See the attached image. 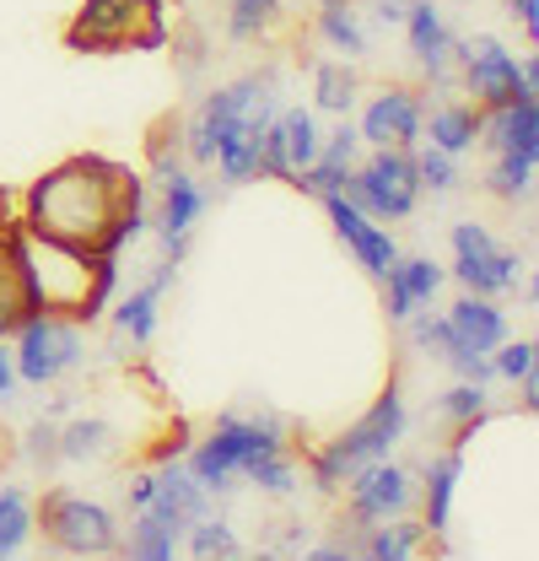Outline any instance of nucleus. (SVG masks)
<instances>
[{"label":"nucleus","mask_w":539,"mask_h":561,"mask_svg":"<svg viewBox=\"0 0 539 561\" xmlns=\"http://www.w3.org/2000/svg\"><path fill=\"white\" fill-rule=\"evenodd\" d=\"M5 249H11V265H16V286H22V302L27 308H44V313H70L81 319L87 330L103 324L114 291H119V254H92V249H76L60 238H44L33 227H11L5 232Z\"/></svg>","instance_id":"f03ea898"},{"label":"nucleus","mask_w":539,"mask_h":561,"mask_svg":"<svg viewBox=\"0 0 539 561\" xmlns=\"http://www.w3.org/2000/svg\"><path fill=\"white\" fill-rule=\"evenodd\" d=\"M319 146H324V125H319L313 103H280L260 140V179L291 184L319 157Z\"/></svg>","instance_id":"2eb2a0df"},{"label":"nucleus","mask_w":539,"mask_h":561,"mask_svg":"<svg viewBox=\"0 0 539 561\" xmlns=\"http://www.w3.org/2000/svg\"><path fill=\"white\" fill-rule=\"evenodd\" d=\"M16 394H22V383H16V367H11V346L0 341V411H5Z\"/></svg>","instance_id":"c03bdc74"},{"label":"nucleus","mask_w":539,"mask_h":561,"mask_svg":"<svg viewBox=\"0 0 539 561\" xmlns=\"http://www.w3.org/2000/svg\"><path fill=\"white\" fill-rule=\"evenodd\" d=\"M151 470H157V491H151L146 513H151V518H162V524L184 540V529H190V524H200L205 513L216 507V496L190 476V465H184V459H157Z\"/></svg>","instance_id":"a211bd4d"},{"label":"nucleus","mask_w":539,"mask_h":561,"mask_svg":"<svg viewBox=\"0 0 539 561\" xmlns=\"http://www.w3.org/2000/svg\"><path fill=\"white\" fill-rule=\"evenodd\" d=\"M491 373H496V383H524L529 373H539V346L524 335V341H502V346L491 351Z\"/></svg>","instance_id":"58836bf2"},{"label":"nucleus","mask_w":539,"mask_h":561,"mask_svg":"<svg viewBox=\"0 0 539 561\" xmlns=\"http://www.w3.org/2000/svg\"><path fill=\"white\" fill-rule=\"evenodd\" d=\"M280 524H286V529H280V535L270 540L265 551H286V557H302V551H308V524H302V518H280Z\"/></svg>","instance_id":"a19ab883"},{"label":"nucleus","mask_w":539,"mask_h":561,"mask_svg":"<svg viewBox=\"0 0 539 561\" xmlns=\"http://www.w3.org/2000/svg\"><path fill=\"white\" fill-rule=\"evenodd\" d=\"M146 179L114 157H66L22 195V227L92 254H119V216Z\"/></svg>","instance_id":"f257e3e1"},{"label":"nucleus","mask_w":539,"mask_h":561,"mask_svg":"<svg viewBox=\"0 0 539 561\" xmlns=\"http://www.w3.org/2000/svg\"><path fill=\"white\" fill-rule=\"evenodd\" d=\"M151 491H157V470L146 465V470H130V481H125V507L140 513L146 502H151Z\"/></svg>","instance_id":"79ce46f5"},{"label":"nucleus","mask_w":539,"mask_h":561,"mask_svg":"<svg viewBox=\"0 0 539 561\" xmlns=\"http://www.w3.org/2000/svg\"><path fill=\"white\" fill-rule=\"evenodd\" d=\"M119 454V426L98 411H81V416L60 421V465H103Z\"/></svg>","instance_id":"bb28decb"},{"label":"nucleus","mask_w":539,"mask_h":561,"mask_svg":"<svg viewBox=\"0 0 539 561\" xmlns=\"http://www.w3.org/2000/svg\"><path fill=\"white\" fill-rule=\"evenodd\" d=\"M535 179H539V151H491V168L480 179V190L502 206H518L535 195Z\"/></svg>","instance_id":"7c9ffc66"},{"label":"nucleus","mask_w":539,"mask_h":561,"mask_svg":"<svg viewBox=\"0 0 539 561\" xmlns=\"http://www.w3.org/2000/svg\"><path fill=\"white\" fill-rule=\"evenodd\" d=\"M345 201L356 210H367L372 221L394 227L410 221L421 210V179H415V157L400 146H367L362 162L351 168V184H345Z\"/></svg>","instance_id":"9d476101"},{"label":"nucleus","mask_w":539,"mask_h":561,"mask_svg":"<svg viewBox=\"0 0 539 561\" xmlns=\"http://www.w3.org/2000/svg\"><path fill=\"white\" fill-rule=\"evenodd\" d=\"M410 437V405H404L400 378H389V389L351 421L345 432H335L324 448H308V486L319 496H340L345 476L372 465V459H389Z\"/></svg>","instance_id":"39448f33"},{"label":"nucleus","mask_w":539,"mask_h":561,"mask_svg":"<svg viewBox=\"0 0 539 561\" xmlns=\"http://www.w3.org/2000/svg\"><path fill=\"white\" fill-rule=\"evenodd\" d=\"M173 280H179V265L162 254L157 271L140 280V286L119 291V302H108V308H114V330H119L130 346H151V341H157V330H162V297H168Z\"/></svg>","instance_id":"aec40b11"},{"label":"nucleus","mask_w":539,"mask_h":561,"mask_svg":"<svg viewBox=\"0 0 539 561\" xmlns=\"http://www.w3.org/2000/svg\"><path fill=\"white\" fill-rule=\"evenodd\" d=\"M22 313H27V302H22V286H16L11 249H5V238H0V341H11V330H16Z\"/></svg>","instance_id":"ea45409f"},{"label":"nucleus","mask_w":539,"mask_h":561,"mask_svg":"<svg viewBox=\"0 0 539 561\" xmlns=\"http://www.w3.org/2000/svg\"><path fill=\"white\" fill-rule=\"evenodd\" d=\"M313 33H319V44H324L335 60H351V66H356V60L372 55V27H367V16H362L356 0H319Z\"/></svg>","instance_id":"b1692460"},{"label":"nucleus","mask_w":539,"mask_h":561,"mask_svg":"<svg viewBox=\"0 0 539 561\" xmlns=\"http://www.w3.org/2000/svg\"><path fill=\"white\" fill-rule=\"evenodd\" d=\"M507 16L518 22V33L529 44H539V0H507Z\"/></svg>","instance_id":"37998d69"},{"label":"nucleus","mask_w":539,"mask_h":561,"mask_svg":"<svg viewBox=\"0 0 539 561\" xmlns=\"http://www.w3.org/2000/svg\"><path fill=\"white\" fill-rule=\"evenodd\" d=\"M16 454H22V465H27L38 481H49V476L60 470V421H55V416H38L33 426H27V432H22Z\"/></svg>","instance_id":"4c0bfd02"},{"label":"nucleus","mask_w":539,"mask_h":561,"mask_svg":"<svg viewBox=\"0 0 539 561\" xmlns=\"http://www.w3.org/2000/svg\"><path fill=\"white\" fill-rule=\"evenodd\" d=\"M410 157H415L421 195H432V201H448V195H459V190H465V157H448V151H437V146H426V140H421Z\"/></svg>","instance_id":"e433bc0d"},{"label":"nucleus","mask_w":539,"mask_h":561,"mask_svg":"<svg viewBox=\"0 0 539 561\" xmlns=\"http://www.w3.org/2000/svg\"><path fill=\"white\" fill-rule=\"evenodd\" d=\"M383 286V308H389V324H404L415 308H432L437 291L448 286V265H437L432 254H400L394 271L378 280Z\"/></svg>","instance_id":"412c9836"},{"label":"nucleus","mask_w":539,"mask_h":561,"mask_svg":"<svg viewBox=\"0 0 539 561\" xmlns=\"http://www.w3.org/2000/svg\"><path fill=\"white\" fill-rule=\"evenodd\" d=\"M146 190H151V232L162 238V254L173 265H184L190 243H195V227L210 210V190H205L200 173L184 157L179 125L151 140V179H146Z\"/></svg>","instance_id":"423d86ee"},{"label":"nucleus","mask_w":539,"mask_h":561,"mask_svg":"<svg viewBox=\"0 0 539 561\" xmlns=\"http://www.w3.org/2000/svg\"><path fill=\"white\" fill-rule=\"evenodd\" d=\"M491 383H470V378H454L443 394H437V421L454 432L459 448H470V437L491 421Z\"/></svg>","instance_id":"cd10ccee"},{"label":"nucleus","mask_w":539,"mask_h":561,"mask_svg":"<svg viewBox=\"0 0 539 561\" xmlns=\"http://www.w3.org/2000/svg\"><path fill=\"white\" fill-rule=\"evenodd\" d=\"M448 249H454V265H448V280H459L474 297H507L529 280V260L502 243L485 221H454L448 227Z\"/></svg>","instance_id":"9b49d317"},{"label":"nucleus","mask_w":539,"mask_h":561,"mask_svg":"<svg viewBox=\"0 0 539 561\" xmlns=\"http://www.w3.org/2000/svg\"><path fill=\"white\" fill-rule=\"evenodd\" d=\"M454 76H459V92L470 98L474 108H502L513 98H529L524 92V70L518 55L496 38V33H470L454 44Z\"/></svg>","instance_id":"f8f14e48"},{"label":"nucleus","mask_w":539,"mask_h":561,"mask_svg":"<svg viewBox=\"0 0 539 561\" xmlns=\"http://www.w3.org/2000/svg\"><path fill=\"white\" fill-rule=\"evenodd\" d=\"M415 476H421L415 502H421V524H426V535H448V529H454V496H459V481H465V448L448 443V448L432 454L426 470H415Z\"/></svg>","instance_id":"4be33fe9"},{"label":"nucleus","mask_w":539,"mask_h":561,"mask_svg":"<svg viewBox=\"0 0 539 561\" xmlns=\"http://www.w3.org/2000/svg\"><path fill=\"white\" fill-rule=\"evenodd\" d=\"M243 481L260 491V496H270V502H291V496H302V465H297L291 448H275V454L249 465Z\"/></svg>","instance_id":"f704fd0d"},{"label":"nucleus","mask_w":539,"mask_h":561,"mask_svg":"<svg viewBox=\"0 0 539 561\" xmlns=\"http://www.w3.org/2000/svg\"><path fill=\"white\" fill-rule=\"evenodd\" d=\"M362 136H356V119L345 114L335 130H324V146H319V157L291 179V190H302V195H313V201H324V195H345V184H351V168L362 162Z\"/></svg>","instance_id":"6ab92c4d"},{"label":"nucleus","mask_w":539,"mask_h":561,"mask_svg":"<svg viewBox=\"0 0 539 561\" xmlns=\"http://www.w3.org/2000/svg\"><path fill=\"white\" fill-rule=\"evenodd\" d=\"M415 491H421V476L389 454V459H372V465L351 470L340 496H345V513H351L356 524H378V518L415 513Z\"/></svg>","instance_id":"4468645a"},{"label":"nucleus","mask_w":539,"mask_h":561,"mask_svg":"<svg viewBox=\"0 0 539 561\" xmlns=\"http://www.w3.org/2000/svg\"><path fill=\"white\" fill-rule=\"evenodd\" d=\"M426 524L415 513H400V518H378L362 529V557L367 561H404V557H421L426 551Z\"/></svg>","instance_id":"c85d7f7f"},{"label":"nucleus","mask_w":539,"mask_h":561,"mask_svg":"<svg viewBox=\"0 0 539 561\" xmlns=\"http://www.w3.org/2000/svg\"><path fill=\"white\" fill-rule=\"evenodd\" d=\"M38 535V507L22 486H0V561L22 557Z\"/></svg>","instance_id":"72a5a7b5"},{"label":"nucleus","mask_w":539,"mask_h":561,"mask_svg":"<svg viewBox=\"0 0 539 561\" xmlns=\"http://www.w3.org/2000/svg\"><path fill=\"white\" fill-rule=\"evenodd\" d=\"M443 319H448V324H454V335H459L470 351H480V356H491V351L513 335L502 297H474V291H465V297H459Z\"/></svg>","instance_id":"393cba45"},{"label":"nucleus","mask_w":539,"mask_h":561,"mask_svg":"<svg viewBox=\"0 0 539 561\" xmlns=\"http://www.w3.org/2000/svg\"><path fill=\"white\" fill-rule=\"evenodd\" d=\"M11 227H16V221H11V195H5V190H0V238H5V232H11Z\"/></svg>","instance_id":"a18cd8bd"},{"label":"nucleus","mask_w":539,"mask_h":561,"mask_svg":"<svg viewBox=\"0 0 539 561\" xmlns=\"http://www.w3.org/2000/svg\"><path fill=\"white\" fill-rule=\"evenodd\" d=\"M313 114H330V119H345V114H356V103H362V76L351 60H313Z\"/></svg>","instance_id":"c756f323"},{"label":"nucleus","mask_w":539,"mask_h":561,"mask_svg":"<svg viewBox=\"0 0 539 561\" xmlns=\"http://www.w3.org/2000/svg\"><path fill=\"white\" fill-rule=\"evenodd\" d=\"M66 44L76 55H125V49H162L168 16L162 0H81L66 22Z\"/></svg>","instance_id":"6e6552de"},{"label":"nucleus","mask_w":539,"mask_h":561,"mask_svg":"<svg viewBox=\"0 0 539 561\" xmlns=\"http://www.w3.org/2000/svg\"><path fill=\"white\" fill-rule=\"evenodd\" d=\"M286 27V0H227V44H270Z\"/></svg>","instance_id":"2f4dec72"},{"label":"nucleus","mask_w":539,"mask_h":561,"mask_svg":"<svg viewBox=\"0 0 539 561\" xmlns=\"http://www.w3.org/2000/svg\"><path fill=\"white\" fill-rule=\"evenodd\" d=\"M356 136L362 146H400L415 151L421 146V125H426V92L421 87H378L367 103H356Z\"/></svg>","instance_id":"dca6fc26"},{"label":"nucleus","mask_w":539,"mask_h":561,"mask_svg":"<svg viewBox=\"0 0 539 561\" xmlns=\"http://www.w3.org/2000/svg\"><path fill=\"white\" fill-rule=\"evenodd\" d=\"M33 507H38V535H44L49 551H60V557H119L125 524L108 502L49 486Z\"/></svg>","instance_id":"1a4fd4ad"},{"label":"nucleus","mask_w":539,"mask_h":561,"mask_svg":"<svg viewBox=\"0 0 539 561\" xmlns=\"http://www.w3.org/2000/svg\"><path fill=\"white\" fill-rule=\"evenodd\" d=\"M275 448H291L286 416H275V411H221L205 426L200 443L184 448V465L210 496H232L243 486L249 465L275 454Z\"/></svg>","instance_id":"7ed1b4c3"},{"label":"nucleus","mask_w":539,"mask_h":561,"mask_svg":"<svg viewBox=\"0 0 539 561\" xmlns=\"http://www.w3.org/2000/svg\"><path fill=\"white\" fill-rule=\"evenodd\" d=\"M5 346H11V367H16L22 389H55L70 373L87 367V324L70 319V313L27 308Z\"/></svg>","instance_id":"0eeeda50"},{"label":"nucleus","mask_w":539,"mask_h":561,"mask_svg":"<svg viewBox=\"0 0 539 561\" xmlns=\"http://www.w3.org/2000/svg\"><path fill=\"white\" fill-rule=\"evenodd\" d=\"M400 33H404V49H410L415 70H421V92L426 98L454 92L459 87V76H454V44H459V33L448 27L443 5L437 0H410Z\"/></svg>","instance_id":"ddd939ff"},{"label":"nucleus","mask_w":539,"mask_h":561,"mask_svg":"<svg viewBox=\"0 0 539 561\" xmlns=\"http://www.w3.org/2000/svg\"><path fill=\"white\" fill-rule=\"evenodd\" d=\"M313 5H319V0H313Z\"/></svg>","instance_id":"49530a36"},{"label":"nucleus","mask_w":539,"mask_h":561,"mask_svg":"<svg viewBox=\"0 0 539 561\" xmlns=\"http://www.w3.org/2000/svg\"><path fill=\"white\" fill-rule=\"evenodd\" d=\"M280 108V76L275 70H243L221 87H210L195 114L179 119V140H184V157L190 168H210L216 146L232 136V130H265Z\"/></svg>","instance_id":"20e7f679"},{"label":"nucleus","mask_w":539,"mask_h":561,"mask_svg":"<svg viewBox=\"0 0 539 561\" xmlns=\"http://www.w3.org/2000/svg\"><path fill=\"white\" fill-rule=\"evenodd\" d=\"M243 551H249V546L238 540V529H232L216 507L205 513L200 524L184 529V557H195V561H232V557H243Z\"/></svg>","instance_id":"c9c22d12"},{"label":"nucleus","mask_w":539,"mask_h":561,"mask_svg":"<svg viewBox=\"0 0 539 561\" xmlns=\"http://www.w3.org/2000/svg\"><path fill=\"white\" fill-rule=\"evenodd\" d=\"M480 146L485 151H539V98H513L502 108H485Z\"/></svg>","instance_id":"a878e982"},{"label":"nucleus","mask_w":539,"mask_h":561,"mask_svg":"<svg viewBox=\"0 0 539 561\" xmlns=\"http://www.w3.org/2000/svg\"><path fill=\"white\" fill-rule=\"evenodd\" d=\"M421 140L448 151V157H470L480 146V108L470 98H426V125H421Z\"/></svg>","instance_id":"5701e85b"},{"label":"nucleus","mask_w":539,"mask_h":561,"mask_svg":"<svg viewBox=\"0 0 539 561\" xmlns=\"http://www.w3.org/2000/svg\"><path fill=\"white\" fill-rule=\"evenodd\" d=\"M324 216H330V227H335V238L351 249V260L362 265V276L367 280H383L394 271V260H400V238H394V227H383V221H372L367 210H356L345 195H324L319 201Z\"/></svg>","instance_id":"f3484780"},{"label":"nucleus","mask_w":539,"mask_h":561,"mask_svg":"<svg viewBox=\"0 0 539 561\" xmlns=\"http://www.w3.org/2000/svg\"><path fill=\"white\" fill-rule=\"evenodd\" d=\"M119 557H130V561H173V557H184V540H179L162 518H151V513L140 507V513H130V529L119 535Z\"/></svg>","instance_id":"473e14b6"}]
</instances>
